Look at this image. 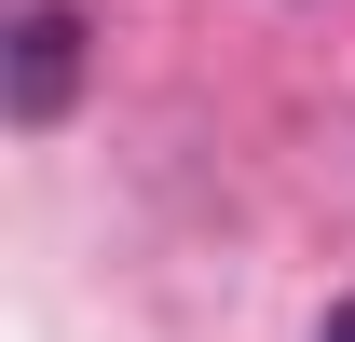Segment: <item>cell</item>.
Segmentation results:
<instances>
[{
  "label": "cell",
  "instance_id": "6da1fadb",
  "mask_svg": "<svg viewBox=\"0 0 355 342\" xmlns=\"http://www.w3.org/2000/svg\"><path fill=\"white\" fill-rule=\"evenodd\" d=\"M69 96H83V14L69 0H28L14 42H0V110H14V137H55Z\"/></svg>",
  "mask_w": 355,
  "mask_h": 342
},
{
  "label": "cell",
  "instance_id": "7a4b0ae2",
  "mask_svg": "<svg viewBox=\"0 0 355 342\" xmlns=\"http://www.w3.org/2000/svg\"><path fill=\"white\" fill-rule=\"evenodd\" d=\"M314 342H355V301H328V329H314Z\"/></svg>",
  "mask_w": 355,
  "mask_h": 342
}]
</instances>
